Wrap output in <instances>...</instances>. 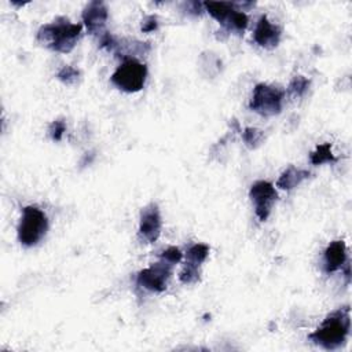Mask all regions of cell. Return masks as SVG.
<instances>
[{"label":"cell","instance_id":"obj_1","mask_svg":"<svg viewBox=\"0 0 352 352\" xmlns=\"http://www.w3.org/2000/svg\"><path fill=\"white\" fill-rule=\"evenodd\" d=\"M349 307H344L330 314L323 320L320 327L309 334V340L324 349H336L345 342L349 334Z\"/></svg>","mask_w":352,"mask_h":352},{"label":"cell","instance_id":"obj_2","mask_svg":"<svg viewBox=\"0 0 352 352\" xmlns=\"http://www.w3.org/2000/svg\"><path fill=\"white\" fill-rule=\"evenodd\" d=\"M81 33L80 23H72L67 18H58L43 25L37 32V40L56 52H70Z\"/></svg>","mask_w":352,"mask_h":352},{"label":"cell","instance_id":"obj_3","mask_svg":"<svg viewBox=\"0 0 352 352\" xmlns=\"http://www.w3.org/2000/svg\"><path fill=\"white\" fill-rule=\"evenodd\" d=\"M48 230V220L45 213L37 206L23 208L22 217L18 226V239L23 246L37 245Z\"/></svg>","mask_w":352,"mask_h":352},{"label":"cell","instance_id":"obj_4","mask_svg":"<svg viewBox=\"0 0 352 352\" xmlns=\"http://www.w3.org/2000/svg\"><path fill=\"white\" fill-rule=\"evenodd\" d=\"M147 77V67L138 59H125L113 73L111 82L125 92H138L143 88Z\"/></svg>","mask_w":352,"mask_h":352},{"label":"cell","instance_id":"obj_5","mask_svg":"<svg viewBox=\"0 0 352 352\" xmlns=\"http://www.w3.org/2000/svg\"><path fill=\"white\" fill-rule=\"evenodd\" d=\"M285 92L274 85L257 84L250 99V109L261 116L278 114L282 109Z\"/></svg>","mask_w":352,"mask_h":352},{"label":"cell","instance_id":"obj_6","mask_svg":"<svg viewBox=\"0 0 352 352\" xmlns=\"http://www.w3.org/2000/svg\"><path fill=\"white\" fill-rule=\"evenodd\" d=\"M204 6L208 12L228 30L243 32L248 26V15L243 11L236 10L231 3L206 1L204 3Z\"/></svg>","mask_w":352,"mask_h":352},{"label":"cell","instance_id":"obj_7","mask_svg":"<svg viewBox=\"0 0 352 352\" xmlns=\"http://www.w3.org/2000/svg\"><path fill=\"white\" fill-rule=\"evenodd\" d=\"M172 274V264L166 263L161 258V261L150 265L148 268L142 270L138 274L136 282L143 289H147L150 292L161 293L166 289L168 279Z\"/></svg>","mask_w":352,"mask_h":352},{"label":"cell","instance_id":"obj_8","mask_svg":"<svg viewBox=\"0 0 352 352\" xmlns=\"http://www.w3.org/2000/svg\"><path fill=\"white\" fill-rule=\"evenodd\" d=\"M249 195H250L252 201L254 202L256 216L261 221L267 220V217L270 216V212L272 209V205L278 198V194H276L274 186L268 182H264V180L256 182L250 187Z\"/></svg>","mask_w":352,"mask_h":352},{"label":"cell","instance_id":"obj_9","mask_svg":"<svg viewBox=\"0 0 352 352\" xmlns=\"http://www.w3.org/2000/svg\"><path fill=\"white\" fill-rule=\"evenodd\" d=\"M161 214L155 204L147 205L140 213L139 234L147 242H155L161 234Z\"/></svg>","mask_w":352,"mask_h":352},{"label":"cell","instance_id":"obj_10","mask_svg":"<svg viewBox=\"0 0 352 352\" xmlns=\"http://www.w3.org/2000/svg\"><path fill=\"white\" fill-rule=\"evenodd\" d=\"M109 11L104 3L102 1H91L85 6L82 11V21L89 33L100 36L104 33V23L107 21Z\"/></svg>","mask_w":352,"mask_h":352},{"label":"cell","instance_id":"obj_11","mask_svg":"<svg viewBox=\"0 0 352 352\" xmlns=\"http://www.w3.org/2000/svg\"><path fill=\"white\" fill-rule=\"evenodd\" d=\"M253 40L264 48H274L280 41V29L265 15H261L253 32Z\"/></svg>","mask_w":352,"mask_h":352},{"label":"cell","instance_id":"obj_12","mask_svg":"<svg viewBox=\"0 0 352 352\" xmlns=\"http://www.w3.org/2000/svg\"><path fill=\"white\" fill-rule=\"evenodd\" d=\"M346 260V246L344 241H333L324 250V271L334 272L344 265Z\"/></svg>","mask_w":352,"mask_h":352},{"label":"cell","instance_id":"obj_13","mask_svg":"<svg viewBox=\"0 0 352 352\" xmlns=\"http://www.w3.org/2000/svg\"><path fill=\"white\" fill-rule=\"evenodd\" d=\"M309 177V172L305 169H298L296 166H289L278 179L276 186L282 190H293L301 182Z\"/></svg>","mask_w":352,"mask_h":352},{"label":"cell","instance_id":"obj_14","mask_svg":"<svg viewBox=\"0 0 352 352\" xmlns=\"http://www.w3.org/2000/svg\"><path fill=\"white\" fill-rule=\"evenodd\" d=\"M309 160L314 165H322L326 162H334L336 157L331 151V144L330 143H323L319 144L309 155Z\"/></svg>","mask_w":352,"mask_h":352},{"label":"cell","instance_id":"obj_15","mask_svg":"<svg viewBox=\"0 0 352 352\" xmlns=\"http://www.w3.org/2000/svg\"><path fill=\"white\" fill-rule=\"evenodd\" d=\"M309 87V80L304 76H296L292 78L287 87V95L292 98H301Z\"/></svg>","mask_w":352,"mask_h":352},{"label":"cell","instance_id":"obj_16","mask_svg":"<svg viewBox=\"0 0 352 352\" xmlns=\"http://www.w3.org/2000/svg\"><path fill=\"white\" fill-rule=\"evenodd\" d=\"M209 254V248L204 243H195L187 250V261L201 265Z\"/></svg>","mask_w":352,"mask_h":352},{"label":"cell","instance_id":"obj_17","mask_svg":"<svg viewBox=\"0 0 352 352\" xmlns=\"http://www.w3.org/2000/svg\"><path fill=\"white\" fill-rule=\"evenodd\" d=\"M179 279L184 285H192L199 280V265L192 264L190 261H186L183 270L180 271Z\"/></svg>","mask_w":352,"mask_h":352},{"label":"cell","instance_id":"obj_18","mask_svg":"<svg viewBox=\"0 0 352 352\" xmlns=\"http://www.w3.org/2000/svg\"><path fill=\"white\" fill-rule=\"evenodd\" d=\"M242 139L245 142V144L249 147V148H256L257 146H260V143L263 142L264 139V132L257 129V128H252V126H248L243 129L242 132Z\"/></svg>","mask_w":352,"mask_h":352},{"label":"cell","instance_id":"obj_19","mask_svg":"<svg viewBox=\"0 0 352 352\" xmlns=\"http://www.w3.org/2000/svg\"><path fill=\"white\" fill-rule=\"evenodd\" d=\"M80 76H81L80 70L76 69V67H73V66H70V65L62 66V67L59 69L58 74H56V77H58L63 84H66V85H73V84H76V82L78 81Z\"/></svg>","mask_w":352,"mask_h":352},{"label":"cell","instance_id":"obj_20","mask_svg":"<svg viewBox=\"0 0 352 352\" xmlns=\"http://www.w3.org/2000/svg\"><path fill=\"white\" fill-rule=\"evenodd\" d=\"M65 131H66V122L62 118L52 121L48 128V133H50L51 139L56 140V142H59L62 139Z\"/></svg>","mask_w":352,"mask_h":352},{"label":"cell","instance_id":"obj_21","mask_svg":"<svg viewBox=\"0 0 352 352\" xmlns=\"http://www.w3.org/2000/svg\"><path fill=\"white\" fill-rule=\"evenodd\" d=\"M182 252H180V249H177V248H175V246H170V248H168V249H165L162 253H161V258L162 260H165L166 263H169V264H176V263H179L180 260H182Z\"/></svg>","mask_w":352,"mask_h":352},{"label":"cell","instance_id":"obj_22","mask_svg":"<svg viewBox=\"0 0 352 352\" xmlns=\"http://www.w3.org/2000/svg\"><path fill=\"white\" fill-rule=\"evenodd\" d=\"M157 28H158V21H157V18L154 15H147V16L143 18L142 26H140L142 32L150 33V32L157 30Z\"/></svg>","mask_w":352,"mask_h":352}]
</instances>
